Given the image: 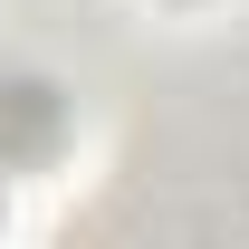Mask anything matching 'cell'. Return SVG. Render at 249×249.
<instances>
[{
  "label": "cell",
  "instance_id": "1",
  "mask_svg": "<svg viewBox=\"0 0 249 249\" xmlns=\"http://www.w3.org/2000/svg\"><path fill=\"white\" fill-rule=\"evenodd\" d=\"M48 134H58V96L48 87H0V173L48 154Z\"/></svg>",
  "mask_w": 249,
  "mask_h": 249
}]
</instances>
